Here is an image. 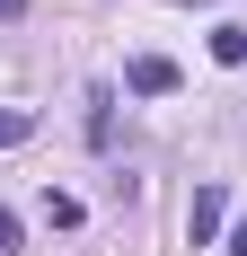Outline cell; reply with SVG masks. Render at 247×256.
Listing matches in <instances>:
<instances>
[{
    "label": "cell",
    "mask_w": 247,
    "mask_h": 256,
    "mask_svg": "<svg viewBox=\"0 0 247 256\" xmlns=\"http://www.w3.org/2000/svg\"><path fill=\"white\" fill-rule=\"evenodd\" d=\"M124 88H132V98H168V88H176V62H168V53H142V62H124Z\"/></svg>",
    "instance_id": "obj_1"
},
{
    "label": "cell",
    "mask_w": 247,
    "mask_h": 256,
    "mask_svg": "<svg viewBox=\"0 0 247 256\" xmlns=\"http://www.w3.org/2000/svg\"><path fill=\"white\" fill-rule=\"evenodd\" d=\"M221 212H230L221 186H194V204H186V238H194V248H203V238H221Z\"/></svg>",
    "instance_id": "obj_2"
},
{
    "label": "cell",
    "mask_w": 247,
    "mask_h": 256,
    "mask_svg": "<svg viewBox=\"0 0 247 256\" xmlns=\"http://www.w3.org/2000/svg\"><path fill=\"white\" fill-rule=\"evenodd\" d=\"M88 142H98V150L115 142V98H106V88H88Z\"/></svg>",
    "instance_id": "obj_3"
},
{
    "label": "cell",
    "mask_w": 247,
    "mask_h": 256,
    "mask_svg": "<svg viewBox=\"0 0 247 256\" xmlns=\"http://www.w3.org/2000/svg\"><path fill=\"white\" fill-rule=\"evenodd\" d=\"M44 221H53V230H80V194H53V186H44Z\"/></svg>",
    "instance_id": "obj_4"
},
{
    "label": "cell",
    "mask_w": 247,
    "mask_h": 256,
    "mask_svg": "<svg viewBox=\"0 0 247 256\" xmlns=\"http://www.w3.org/2000/svg\"><path fill=\"white\" fill-rule=\"evenodd\" d=\"M26 132H36V115H26V106H9V115H0V150H18Z\"/></svg>",
    "instance_id": "obj_5"
},
{
    "label": "cell",
    "mask_w": 247,
    "mask_h": 256,
    "mask_svg": "<svg viewBox=\"0 0 247 256\" xmlns=\"http://www.w3.org/2000/svg\"><path fill=\"white\" fill-rule=\"evenodd\" d=\"M212 62H247V26H221L212 36Z\"/></svg>",
    "instance_id": "obj_6"
},
{
    "label": "cell",
    "mask_w": 247,
    "mask_h": 256,
    "mask_svg": "<svg viewBox=\"0 0 247 256\" xmlns=\"http://www.w3.org/2000/svg\"><path fill=\"white\" fill-rule=\"evenodd\" d=\"M9 248H18V212L0 204V256H9Z\"/></svg>",
    "instance_id": "obj_7"
},
{
    "label": "cell",
    "mask_w": 247,
    "mask_h": 256,
    "mask_svg": "<svg viewBox=\"0 0 247 256\" xmlns=\"http://www.w3.org/2000/svg\"><path fill=\"white\" fill-rule=\"evenodd\" d=\"M230 256H247V221H238V230H230Z\"/></svg>",
    "instance_id": "obj_8"
},
{
    "label": "cell",
    "mask_w": 247,
    "mask_h": 256,
    "mask_svg": "<svg viewBox=\"0 0 247 256\" xmlns=\"http://www.w3.org/2000/svg\"><path fill=\"white\" fill-rule=\"evenodd\" d=\"M18 9H26V0H0V18H18Z\"/></svg>",
    "instance_id": "obj_9"
}]
</instances>
